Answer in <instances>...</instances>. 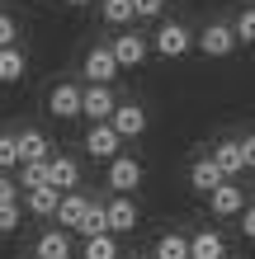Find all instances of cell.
<instances>
[{"instance_id": "obj_1", "label": "cell", "mask_w": 255, "mask_h": 259, "mask_svg": "<svg viewBox=\"0 0 255 259\" xmlns=\"http://www.w3.org/2000/svg\"><path fill=\"white\" fill-rule=\"evenodd\" d=\"M189 48H194V33H189L185 24H175V19H166V24H161L156 33H152V52H156V57H166V62L185 57Z\"/></svg>"}, {"instance_id": "obj_2", "label": "cell", "mask_w": 255, "mask_h": 259, "mask_svg": "<svg viewBox=\"0 0 255 259\" xmlns=\"http://www.w3.org/2000/svg\"><path fill=\"white\" fill-rule=\"evenodd\" d=\"M109 52H114L118 71H132V66H142L147 57H152V38H142V33H132V28H123V33L109 42Z\"/></svg>"}, {"instance_id": "obj_3", "label": "cell", "mask_w": 255, "mask_h": 259, "mask_svg": "<svg viewBox=\"0 0 255 259\" xmlns=\"http://www.w3.org/2000/svg\"><path fill=\"white\" fill-rule=\"evenodd\" d=\"M194 42H199V52H203V57L222 62V57H232V52H236V28L217 19V24H208V28H203V33L194 38Z\"/></svg>"}, {"instance_id": "obj_4", "label": "cell", "mask_w": 255, "mask_h": 259, "mask_svg": "<svg viewBox=\"0 0 255 259\" xmlns=\"http://www.w3.org/2000/svg\"><path fill=\"white\" fill-rule=\"evenodd\" d=\"M114 109H118V99H114L109 85H81V118H90V123H109Z\"/></svg>"}, {"instance_id": "obj_5", "label": "cell", "mask_w": 255, "mask_h": 259, "mask_svg": "<svg viewBox=\"0 0 255 259\" xmlns=\"http://www.w3.org/2000/svg\"><path fill=\"white\" fill-rule=\"evenodd\" d=\"M118 151H123V137H118L109 123H90V132H85V156L90 160H104V165H109Z\"/></svg>"}, {"instance_id": "obj_6", "label": "cell", "mask_w": 255, "mask_h": 259, "mask_svg": "<svg viewBox=\"0 0 255 259\" xmlns=\"http://www.w3.org/2000/svg\"><path fill=\"white\" fill-rule=\"evenodd\" d=\"M104 212H109V231L114 236H132V231H137V222H142V207L132 203L128 193H114L109 203H104Z\"/></svg>"}, {"instance_id": "obj_7", "label": "cell", "mask_w": 255, "mask_h": 259, "mask_svg": "<svg viewBox=\"0 0 255 259\" xmlns=\"http://www.w3.org/2000/svg\"><path fill=\"white\" fill-rule=\"evenodd\" d=\"M142 179H147V170H142V160H132V156H118L109 160V189L114 193H132V189H142Z\"/></svg>"}, {"instance_id": "obj_8", "label": "cell", "mask_w": 255, "mask_h": 259, "mask_svg": "<svg viewBox=\"0 0 255 259\" xmlns=\"http://www.w3.org/2000/svg\"><path fill=\"white\" fill-rule=\"evenodd\" d=\"M208 207H213V217H241L246 212V189L236 184V179H222V184L208 193Z\"/></svg>"}, {"instance_id": "obj_9", "label": "cell", "mask_w": 255, "mask_h": 259, "mask_svg": "<svg viewBox=\"0 0 255 259\" xmlns=\"http://www.w3.org/2000/svg\"><path fill=\"white\" fill-rule=\"evenodd\" d=\"M48 113H52V118H62V123L81 118V85H76V80L52 85V95H48Z\"/></svg>"}, {"instance_id": "obj_10", "label": "cell", "mask_w": 255, "mask_h": 259, "mask_svg": "<svg viewBox=\"0 0 255 259\" xmlns=\"http://www.w3.org/2000/svg\"><path fill=\"white\" fill-rule=\"evenodd\" d=\"M109 127L123 137V142H132V137L147 132V109H142V104H118V109L109 113Z\"/></svg>"}, {"instance_id": "obj_11", "label": "cell", "mask_w": 255, "mask_h": 259, "mask_svg": "<svg viewBox=\"0 0 255 259\" xmlns=\"http://www.w3.org/2000/svg\"><path fill=\"white\" fill-rule=\"evenodd\" d=\"M85 207H90V198L81 193V189H66L62 193V203H57V226H62V231H76V226H81V217H85Z\"/></svg>"}, {"instance_id": "obj_12", "label": "cell", "mask_w": 255, "mask_h": 259, "mask_svg": "<svg viewBox=\"0 0 255 259\" xmlns=\"http://www.w3.org/2000/svg\"><path fill=\"white\" fill-rule=\"evenodd\" d=\"M213 160H217L222 179H241V170H246V156H241V142H236V137H227V142L213 146Z\"/></svg>"}, {"instance_id": "obj_13", "label": "cell", "mask_w": 255, "mask_h": 259, "mask_svg": "<svg viewBox=\"0 0 255 259\" xmlns=\"http://www.w3.org/2000/svg\"><path fill=\"white\" fill-rule=\"evenodd\" d=\"M85 75H90V85H109L114 75H118L114 52H109V48H90V52H85Z\"/></svg>"}, {"instance_id": "obj_14", "label": "cell", "mask_w": 255, "mask_h": 259, "mask_svg": "<svg viewBox=\"0 0 255 259\" xmlns=\"http://www.w3.org/2000/svg\"><path fill=\"white\" fill-rule=\"evenodd\" d=\"M48 184L52 189H81V165L71 160V156H48Z\"/></svg>"}, {"instance_id": "obj_15", "label": "cell", "mask_w": 255, "mask_h": 259, "mask_svg": "<svg viewBox=\"0 0 255 259\" xmlns=\"http://www.w3.org/2000/svg\"><path fill=\"white\" fill-rule=\"evenodd\" d=\"M33 259H71V231H62V226L43 231L33 245Z\"/></svg>"}, {"instance_id": "obj_16", "label": "cell", "mask_w": 255, "mask_h": 259, "mask_svg": "<svg viewBox=\"0 0 255 259\" xmlns=\"http://www.w3.org/2000/svg\"><path fill=\"white\" fill-rule=\"evenodd\" d=\"M14 146H19V160H48V156H52V142H48L38 127L14 132Z\"/></svg>"}, {"instance_id": "obj_17", "label": "cell", "mask_w": 255, "mask_h": 259, "mask_svg": "<svg viewBox=\"0 0 255 259\" xmlns=\"http://www.w3.org/2000/svg\"><path fill=\"white\" fill-rule=\"evenodd\" d=\"M189 184H194V193H213V189L222 184L217 160H213V156H199V160L189 165Z\"/></svg>"}, {"instance_id": "obj_18", "label": "cell", "mask_w": 255, "mask_h": 259, "mask_svg": "<svg viewBox=\"0 0 255 259\" xmlns=\"http://www.w3.org/2000/svg\"><path fill=\"white\" fill-rule=\"evenodd\" d=\"M189 259H227V240L217 231H194L189 236Z\"/></svg>"}, {"instance_id": "obj_19", "label": "cell", "mask_w": 255, "mask_h": 259, "mask_svg": "<svg viewBox=\"0 0 255 259\" xmlns=\"http://www.w3.org/2000/svg\"><path fill=\"white\" fill-rule=\"evenodd\" d=\"M57 203H62V189H52V184L24 193V207L33 212V217H57Z\"/></svg>"}, {"instance_id": "obj_20", "label": "cell", "mask_w": 255, "mask_h": 259, "mask_svg": "<svg viewBox=\"0 0 255 259\" xmlns=\"http://www.w3.org/2000/svg\"><path fill=\"white\" fill-rule=\"evenodd\" d=\"M28 71V57L19 48H0V85H19Z\"/></svg>"}, {"instance_id": "obj_21", "label": "cell", "mask_w": 255, "mask_h": 259, "mask_svg": "<svg viewBox=\"0 0 255 259\" xmlns=\"http://www.w3.org/2000/svg\"><path fill=\"white\" fill-rule=\"evenodd\" d=\"M99 19L109 28H128L137 19V10H132V0H99Z\"/></svg>"}, {"instance_id": "obj_22", "label": "cell", "mask_w": 255, "mask_h": 259, "mask_svg": "<svg viewBox=\"0 0 255 259\" xmlns=\"http://www.w3.org/2000/svg\"><path fill=\"white\" fill-rule=\"evenodd\" d=\"M156 259H189V236H179V231H166V236H156Z\"/></svg>"}, {"instance_id": "obj_23", "label": "cell", "mask_w": 255, "mask_h": 259, "mask_svg": "<svg viewBox=\"0 0 255 259\" xmlns=\"http://www.w3.org/2000/svg\"><path fill=\"white\" fill-rule=\"evenodd\" d=\"M76 231H81L85 240L109 231V212H104V203H95V198H90V207H85V217H81V226H76Z\"/></svg>"}, {"instance_id": "obj_24", "label": "cell", "mask_w": 255, "mask_h": 259, "mask_svg": "<svg viewBox=\"0 0 255 259\" xmlns=\"http://www.w3.org/2000/svg\"><path fill=\"white\" fill-rule=\"evenodd\" d=\"M48 184V160H19V189H43Z\"/></svg>"}, {"instance_id": "obj_25", "label": "cell", "mask_w": 255, "mask_h": 259, "mask_svg": "<svg viewBox=\"0 0 255 259\" xmlns=\"http://www.w3.org/2000/svg\"><path fill=\"white\" fill-rule=\"evenodd\" d=\"M85 259H118V236H114V231L90 236V240H85Z\"/></svg>"}, {"instance_id": "obj_26", "label": "cell", "mask_w": 255, "mask_h": 259, "mask_svg": "<svg viewBox=\"0 0 255 259\" xmlns=\"http://www.w3.org/2000/svg\"><path fill=\"white\" fill-rule=\"evenodd\" d=\"M236 42H246V48H255V5H246L241 14H236Z\"/></svg>"}, {"instance_id": "obj_27", "label": "cell", "mask_w": 255, "mask_h": 259, "mask_svg": "<svg viewBox=\"0 0 255 259\" xmlns=\"http://www.w3.org/2000/svg\"><path fill=\"white\" fill-rule=\"evenodd\" d=\"M19 198H14V203H0V236H10V231H19Z\"/></svg>"}, {"instance_id": "obj_28", "label": "cell", "mask_w": 255, "mask_h": 259, "mask_svg": "<svg viewBox=\"0 0 255 259\" xmlns=\"http://www.w3.org/2000/svg\"><path fill=\"white\" fill-rule=\"evenodd\" d=\"M19 165V146H14V137H0V170H14Z\"/></svg>"}, {"instance_id": "obj_29", "label": "cell", "mask_w": 255, "mask_h": 259, "mask_svg": "<svg viewBox=\"0 0 255 259\" xmlns=\"http://www.w3.org/2000/svg\"><path fill=\"white\" fill-rule=\"evenodd\" d=\"M161 5H166V0H132L137 19H161Z\"/></svg>"}, {"instance_id": "obj_30", "label": "cell", "mask_w": 255, "mask_h": 259, "mask_svg": "<svg viewBox=\"0 0 255 259\" xmlns=\"http://www.w3.org/2000/svg\"><path fill=\"white\" fill-rule=\"evenodd\" d=\"M14 38H19V24L10 14H0V48H14Z\"/></svg>"}, {"instance_id": "obj_31", "label": "cell", "mask_w": 255, "mask_h": 259, "mask_svg": "<svg viewBox=\"0 0 255 259\" xmlns=\"http://www.w3.org/2000/svg\"><path fill=\"white\" fill-rule=\"evenodd\" d=\"M236 222H241V236H246V240H255V203H246V212H241Z\"/></svg>"}, {"instance_id": "obj_32", "label": "cell", "mask_w": 255, "mask_h": 259, "mask_svg": "<svg viewBox=\"0 0 255 259\" xmlns=\"http://www.w3.org/2000/svg\"><path fill=\"white\" fill-rule=\"evenodd\" d=\"M241 142V156H246V170H255V132L250 137H236Z\"/></svg>"}, {"instance_id": "obj_33", "label": "cell", "mask_w": 255, "mask_h": 259, "mask_svg": "<svg viewBox=\"0 0 255 259\" xmlns=\"http://www.w3.org/2000/svg\"><path fill=\"white\" fill-rule=\"evenodd\" d=\"M14 198H19V184H10V179L0 175V203H14Z\"/></svg>"}, {"instance_id": "obj_34", "label": "cell", "mask_w": 255, "mask_h": 259, "mask_svg": "<svg viewBox=\"0 0 255 259\" xmlns=\"http://www.w3.org/2000/svg\"><path fill=\"white\" fill-rule=\"evenodd\" d=\"M66 5H90V0H66Z\"/></svg>"}]
</instances>
